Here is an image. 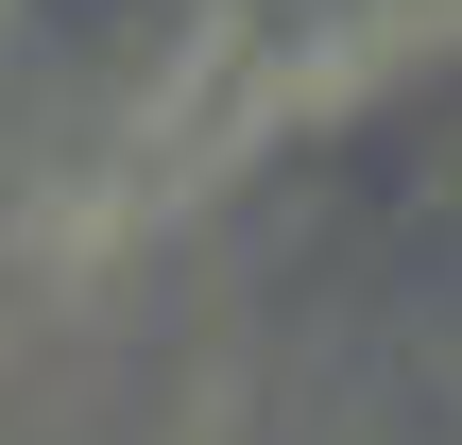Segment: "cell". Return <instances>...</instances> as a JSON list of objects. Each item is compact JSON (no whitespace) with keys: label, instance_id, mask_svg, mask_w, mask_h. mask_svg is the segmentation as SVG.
Returning a JSON list of instances; mask_svg holds the SVG:
<instances>
[{"label":"cell","instance_id":"1","mask_svg":"<svg viewBox=\"0 0 462 445\" xmlns=\"http://www.w3.org/2000/svg\"><path fill=\"white\" fill-rule=\"evenodd\" d=\"M291 309L326 326V360L462 377V86H446V103H394L360 154L309 172Z\"/></svg>","mask_w":462,"mask_h":445}]
</instances>
